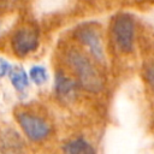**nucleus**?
<instances>
[{"label":"nucleus","instance_id":"obj_3","mask_svg":"<svg viewBox=\"0 0 154 154\" xmlns=\"http://www.w3.org/2000/svg\"><path fill=\"white\" fill-rule=\"evenodd\" d=\"M18 123L25 135L32 141H41L49 134V126L37 116L30 113H19Z\"/></svg>","mask_w":154,"mask_h":154},{"label":"nucleus","instance_id":"obj_8","mask_svg":"<svg viewBox=\"0 0 154 154\" xmlns=\"http://www.w3.org/2000/svg\"><path fill=\"white\" fill-rule=\"evenodd\" d=\"M8 77H10V82L18 91H23L29 85V77L22 66L18 65L11 66Z\"/></svg>","mask_w":154,"mask_h":154},{"label":"nucleus","instance_id":"obj_2","mask_svg":"<svg viewBox=\"0 0 154 154\" xmlns=\"http://www.w3.org/2000/svg\"><path fill=\"white\" fill-rule=\"evenodd\" d=\"M113 40L119 51L130 53L134 48L135 22L129 13H118L112 22Z\"/></svg>","mask_w":154,"mask_h":154},{"label":"nucleus","instance_id":"obj_7","mask_svg":"<svg viewBox=\"0 0 154 154\" xmlns=\"http://www.w3.org/2000/svg\"><path fill=\"white\" fill-rule=\"evenodd\" d=\"M64 154H95L94 148L84 138H75L63 147Z\"/></svg>","mask_w":154,"mask_h":154},{"label":"nucleus","instance_id":"obj_5","mask_svg":"<svg viewBox=\"0 0 154 154\" xmlns=\"http://www.w3.org/2000/svg\"><path fill=\"white\" fill-rule=\"evenodd\" d=\"M38 46V37L36 31L29 28L19 29L14 32L11 40V47L17 55L24 57L35 51Z\"/></svg>","mask_w":154,"mask_h":154},{"label":"nucleus","instance_id":"obj_11","mask_svg":"<svg viewBox=\"0 0 154 154\" xmlns=\"http://www.w3.org/2000/svg\"><path fill=\"white\" fill-rule=\"evenodd\" d=\"M11 66L12 65L7 60H5L4 58H0V79L2 77H5L6 75H8L10 70H11Z\"/></svg>","mask_w":154,"mask_h":154},{"label":"nucleus","instance_id":"obj_6","mask_svg":"<svg viewBox=\"0 0 154 154\" xmlns=\"http://www.w3.org/2000/svg\"><path fill=\"white\" fill-rule=\"evenodd\" d=\"M55 93L60 100L65 102L72 101L77 94V84L69 76L58 72L55 76Z\"/></svg>","mask_w":154,"mask_h":154},{"label":"nucleus","instance_id":"obj_4","mask_svg":"<svg viewBox=\"0 0 154 154\" xmlns=\"http://www.w3.org/2000/svg\"><path fill=\"white\" fill-rule=\"evenodd\" d=\"M76 37L88 47L89 52L95 57L97 60H103V46L100 37L99 31L89 24H83L77 28L76 30Z\"/></svg>","mask_w":154,"mask_h":154},{"label":"nucleus","instance_id":"obj_10","mask_svg":"<svg viewBox=\"0 0 154 154\" xmlns=\"http://www.w3.org/2000/svg\"><path fill=\"white\" fill-rule=\"evenodd\" d=\"M146 78H147L150 88L154 91V63L153 64H149L147 66V69H146Z\"/></svg>","mask_w":154,"mask_h":154},{"label":"nucleus","instance_id":"obj_9","mask_svg":"<svg viewBox=\"0 0 154 154\" xmlns=\"http://www.w3.org/2000/svg\"><path fill=\"white\" fill-rule=\"evenodd\" d=\"M29 76H30V79L37 84V85H41V84H45L48 79V75H47V71L43 66L41 65H35L30 69L29 71Z\"/></svg>","mask_w":154,"mask_h":154},{"label":"nucleus","instance_id":"obj_1","mask_svg":"<svg viewBox=\"0 0 154 154\" xmlns=\"http://www.w3.org/2000/svg\"><path fill=\"white\" fill-rule=\"evenodd\" d=\"M69 61L75 70L78 83L83 89L90 93H99L102 89V79L94 67V65L78 51H71L69 53Z\"/></svg>","mask_w":154,"mask_h":154}]
</instances>
